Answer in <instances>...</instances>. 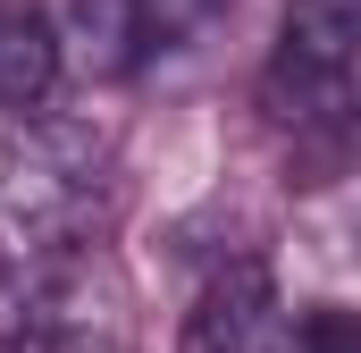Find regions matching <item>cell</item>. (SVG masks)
I'll return each mask as SVG.
<instances>
[{
	"label": "cell",
	"mask_w": 361,
	"mask_h": 353,
	"mask_svg": "<svg viewBox=\"0 0 361 353\" xmlns=\"http://www.w3.org/2000/svg\"><path fill=\"white\" fill-rule=\"evenodd\" d=\"M0 210L42 261L92 244L109 219V143L76 118H25L0 152Z\"/></svg>",
	"instance_id": "obj_1"
},
{
	"label": "cell",
	"mask_w": 361,
	"mask_h": 353,
	"mask_svg": "<svg viewBox=\"0 0 361 353\" xmlns=\"http://www.w3.org/2000/svg\"><path fill=\"white\" fill-rule=\"evenodd\" d=\"M361 76V0H286L261 101L277 126H345Z\"/></svg>",
	"instance_id": "obj_2"
},
{
	"label": "cell",
	"mask_w": 361,
	"mask_h": 353,
	"mask_svg": "<svg viewBox=\"0 0 361 353\" xmlns=\"http://www.w3.org/2000/svg\"><path fill=\"white\" fill-rule=\"evenodd\" d=\"M25 353H143L135 286L109 244L51 253L25 286Z\"/></svg>",
	"instance_id": "obj_3"
},
{
	"label": "cell",
	"mask_w": 361,
	"mask_h": 353,
	"mask_svg": "<svg viewBox=\"0 0 361 353\" xmlns=\"http://www.w3.org/2000/svg\"><path fill=\"white\" fill-rule=\"evenodd\" d=\"M185 353H294V320L277 303V277L261 261H227L185 320Z\"/></svg>",
	"instance_id": "obj_4"
},
{
	"label": "cell",
	"mask_w": 361,
	"mask_h": 353,
	"mask_svg": "<svg viewBox=\"0 0 361 353\" xmlns=\"http://www.w3.org/2000/svg\"><path fill=\"white\" fill-rule=\"evenodd\" d=\"M59 34L34 0H0V109H42L59 85Z\"/></svg>",
	"instance_id": "obj_5"
},
{
	"label": "cell",
	"mask_w": 361,
	"mask_h": 353,
	"mask_svg": "<svg viewBox=\"0 0 361 353\" xmlns=\"http://www.w3.org/2000/svg\"><path fill=\"white\" fill-rule=\"evenodd\" d=\"M59 59H76L101 85L135 76V68L152 59V42H143V25H135V0H76V8H68V34H59Z\"/></svg>",
	"instance_id": "obj_6"
},
{
	"label": "cell",
	"mask_w": 361,
	"mask_h": 353,
	"mask_svg": "<svg viewBox=\"0 0 361 353\" xmlns=\"http://www.w3.org/2000/svg\"><path fill=\"white\" fill-rule=\"evenodd\" d=\"M210 17H219V0H135V25H143L152 59H160V51H177V42H193Z\"/></svg>",
	"instance_id": "obj_7"
},
{
	"label": "cell",
	"mask_w": 361,
	"mask_h": 353,
	"mask_svg": "<svg viewBox=\"0 0 361 353\" xmlns=\"http://www.w3.org/2000/svg\"><path fill=\"white\" fill-rule=\"evenodd\" d=\"M294 353H361V311L353 303H311L294 320Z\"/></svg>",
	"instance_id": "obj_8"
},
{
	"label": "cell",
	"mask_w": 361,
	"mask_h": 353,
	"mask_svg": "<svg viewBox=\"0 0 361 353\" xmlns=\"http://www.w3.org/2000/svg\"><path fill=\"white\" fill-rule=\"evenodd\" d=\"M0 353H25V303H17V311L0 303Z\"/></svg>",
	"instance_id": "obj_9"
}]
</instances>
